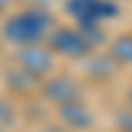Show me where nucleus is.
I'll list each match as a JSON object with an SVG mask.
<instances>
[{"mask_svg":"<svg viewBox=\"0 0 132 132\" xmlns=\"http://www.w3.org/2000/svg\"><path fill=\"white\" fill-rule=\"evenodd\" d=\"M45 45L53 56L69 58V61H82L93 53L90 42L85 40V35L77 27H53L50 35L45 37Z\"/></svg>","mask_w":132,"mask_h":132,"instance_id":"nucleus-3","label":"nucleus"},{"mask_svg":"<svg viewBox=\"0 0 132 132\" xmlns=\"http://www.w3.org/2000/svg\"><path fill=\"white\" fill-rule=\"evenodd\" d=\"M27 3H29V5H45V8H48V5H53V3H58V0H27Z\"/></svg>","mask_w":132,"mask_h":132,"instance_id":"nucleus-12","label":"nucleus"},{"mask_svg":"<svg viewBox=\"0 0 132 132\" xmlns=\"http://www.w3.org/2000/svg\"><path fill=\"white\" fill-rule=\"evenodd\" d=\"M82 61H87V77H93V79H111V77L116 74V69H119V63L108 56H87V58H82Z\"/></svg>","mask_w":132,"mask_h":132,"instance_id":"nucleus-8","label":"nucleus"},{"mask_svg":"<svg viewBox=\"0 0 132 132\" xmlns=\"http://www.w3.org/2000/svg\"><path fill=\"white\" fill-rule=\"evenodd\" d=\"M58 119L63 127H71V129H93L95 124V116L93 111L85 106V101H69V103H61L58 106Z\"/></svg>","mask_w":132,"mask_h":132,"instance_id":"nucleus-6","label":"nucleus"},{"mask_svg":"<svg viewBox=\"0 0 132 132\" xmlns=\"http://www.w3.org/2000/svg\"><path fill=\"white\" fill-rule=\"evenodd\" d=\"M108 56H111L119 66H132V32H124L111 40L108 45Z\"/></svg>","mask_w":132,"mask_h":132,"instance_id":"nucleus-9","label":"nucleus"},{"mask_svg":"<svg viewBox=\"0 0 132 132\" xmlns=\"http://www.w3.org/2000/svg\"><path fill=\"white\" fill-rule=\"evenodd\" d=\"M11 5H13V0H0V19L5 13H11Z\"/></svg>","mask_w":132,"mask_h":132,"instance_id":"nucleus-11","label":"nucleus"},{"mask_svg":"<svg viewBox=\"0 0 132 132\" xmlns=\"http://www.w3.org/2000/svg\"><path fill=\"white\" fill-rule=\"evenodd\" d=\"M40 82L42 79H37V77H32V74H27L24 69H8L5 71V85H8V90L13 93V95H32V93H37L40 90Z\"/></svg>","mask_w":132,"mask_h":132,"instance_id":"nucleus-7","label":"nucleus"},{"mask_svg":"<svg viewBox=\"0 0 132 132\" xmlns=\"http://www.w3.org/2000/svg\"><path fill=\"white\" fill-rule=\"evenodd\" d=\"M0 119L3 122H13L16 119V106L8 103V98H0Z\"/></svg>","mask_w":132,"mask_h":132,"instance_id":"nucleus-10","label":"nucleus"},{"mask_svg":"<svg viewBox=\"0 0 132 132\" xmlns=\"http://www.w3.org/2000/svg\"><path fill=\"white\" fill-rule=\"evenodd\" d=\"M53 27H56V19L45 5H27L21 11L3 16L0 37L16 48L37 45V42H45V37L50 35Z\"/></svg>","mask_w":132,"mask_h":132,"instance_id":"nucleus-1","label":"nucleus"},{"mask_svg":"<svg viewBox=\"0 0 132 132\" xmlns=\"http://www.w3.org/2000/svg\"><path fill=\"white\" fill-rule=\"evenodd\" d=\"M63 11L77 21V27H103L106 21L122 16L116 0H63Z\"/></svg>","mask_w":132,"mask_h":132,"instance_id":"nucleus-2","label":"nucleus"},{"mask_svg":"<svg viewBox=\"0 0 132 132\" xmlns=\"http://www.w3.org/2000/svg\"><path fill=\"white\" fill-rule=\"evenodd\" d=\"M0 132H3V129H0Z\"/></svg>","mask_w":132,"mask_h":132,"instance_id":"nucleus-15","label":"nucleus"},{"mask_svg":"<svg viewBox=\"0 0 132 132\" xmlns=\"http://www.w3.org/2000/svg\"><path fill=\"white\" fill-rule=\"evenodd\" d=\"M127 103H129V108H132V87L127 90Z\"/></svg>","mask_w":132,"mask_h":132,"instance_id":"nucleus-14","label":"nucleus"},{"mask_svg":"<svg viewBox=\"0 0 132 132\" xmlns=\"http://www.w3.org/2000/svg\"><path fill=\"white\" fill-rule=\"evenodd\" d=\"M37 93L45 95V101L61 106V103L79 101V98H82V82L77 79V77H71V74H56V77L48 74V79L40 82Z\"/></svg>","mask_w":132,"mask_h":132,"instance_id":"nucleus-5","label":"nucleus"},{"mask_svg":"<svg viewBox=\"0 0 132 132\" xmlns=\"http://www.w3.org/2000/svg\"><path fill=\"white\" fill-rule=\"evenodd\" d=\"M42 132H66V129H63V127H45Z\"/></svg>","mask_w":132,"mask_h":132,"instance_id":"nucleus-13","label":"nucleus"},{"mask_svg":"<svg viewBox=\"0 0 132 132\" xmlns=\"http://www.w3.org/2000/svg\"><path fill=\"white\" fill-rule=\"evenodd\" d=\"M16 66L24 69L27 74L37 77V79H45L48 74L56 71V56H53L48 50V45H42V42H37V45H24L16 53Z\"/></svg>","mask_w":132,"mask_h":132,"instance_id":"nucleus-4","label":"nucleus"}]
</instances>
